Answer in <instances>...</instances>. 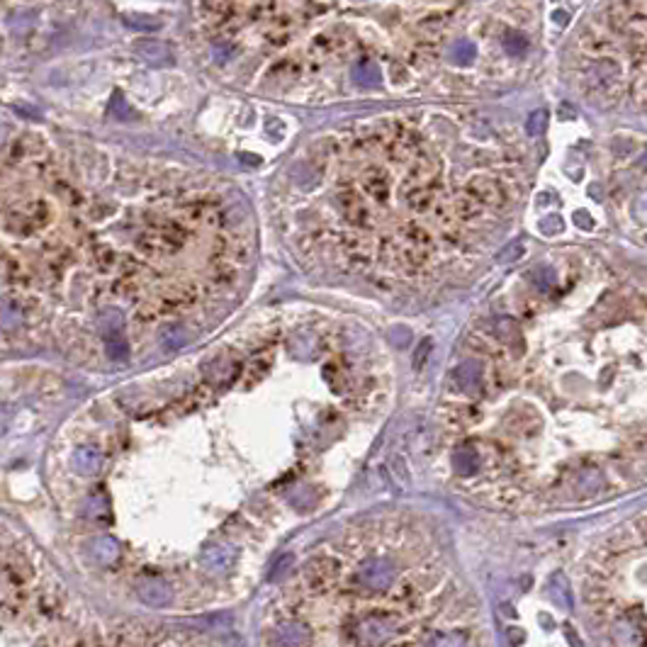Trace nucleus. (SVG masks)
<instances>
[{"mask_svg": "<svg viewBox=\"0 0 647 647\" xmlns=\"http://www.w3.org/2000/svg\"><path fill=\"white\" fill-rule=\"evenodd\" d=\"M136 51H139L141 56H144L149 64H168L170 61V49L166 44H161V42H141V44H136Z\"/></svg>", "mask_w": 647, "mask_h": 647, "instance_id": "nucleus-1", "label": "nucleus"}, {"mask_svg": "<svg viewBox=\"0 0 647 647\" xmlns=\"http://www.w3.org/2000/svg\"><path fill=\"white\" fill-rule=\"evenodd\" d=\"M545 122H548V112H545V110H535L531 117H528V134H531V136L543 134Z\"/></svg>", "mask_w": 647, "mask_h": 647, "instance_id": "nucleus-5", "label": "nucleus"}, {"mask_svg": "<svg viewBox=\"0 0 647 647\" xmlns=\"http://www.w3.org/2000/svg\"><path fill=\"white\" fill-rule=\"evenodd\" d=\"M450 56H453V59L458 61V64H468V61L475 56L472 42H465V39L455 42V44H453V51H450Z\"/></svg>", "mask_w": 647, "mask_h": 647, "instance_id": "nucleus-4", "label": "nucleus"}, {"mask_svg": "<svg viewBox=\"0 0 647 647\" xmlns=\"http://www.w3.org/2000/svg\"><path fill=\"white\" fill-rule=\"evenodd\" d=\"M353 76L360 85H378L380 83V69L375 66V61L363 59L360 64H355Z\"/></svg>", "mask_w": 647, "mask_h": 647, "instance_id": "nucleus-2", "label": "nucleus"}, {"mask_svg": "<svg viewBox=\"0 0 647 647\" xmlns=\"http://www.w3.org/2000/svg\"><path fill=\"white\" fill-rule=\"evenodd\" d=\"M504 46H506L508 54L523 56L528 51V39L523 35H518V32H508V35L504 37Z\"/></svg>", "mask_w": 647, "mask_h": 647, "instance_id": "nucleus-3", "label": "nucleus"}, {"mask_svg": "<svg viewBox=\"0 0 647 647\" xmlns=\"http://www.w3.org/2000/svg\"><path fill=\"white\" fill-rule=\"evenodd\" d=\"M553 20L558 22V25H565V22L569 20V15H567V12H565V10H558V12H555V15H553Z\"/></svg>", "mask_w": 647, "mask_h": 647, "instance_id": "nucleus-6", "label": "nucleus"}]
</instances>
